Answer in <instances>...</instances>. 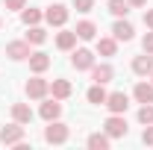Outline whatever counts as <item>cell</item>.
<instances>
[{
    "label": "cell",
    "mask_w": 153,
    "mask_h": 150,
    "mask_svg": "<svg viewBox=\"0 0 153 150\" xmlns=\"http://www.w3.org/2000/svg\"><path fill=\"white\" fill-rule=\"evenodd\" d=\"M47 68H50V56H47L44 50L30 53V71H33V74H44Z\"/></svg>",
    "instance_id": "30bf717a"
},
{
    "label": "cell",
    "mask_w": 153,
    "mask_h": 150,
    "mask_svg": "<svg viewBox=\"0 0 153 150\" xmlns=\"http://www.w3.org/2000/svg\"><path fill=\"white\" fill-rule=\"evenodd\" d=\"M38 115H41L44 121H56L59 115H62V103H59L56 97H53V100H44L41 109H38Z\"/></svg>",
    "instance_id": "8fae6325"
},
{
    "label": "cell",
    "mask_w": 153,
    "mask_h": 150,
    "mask_svg": "<svg viewBox=\"0 0 153 150\" xmlns=\"http://www.w3.org/2000/svg\"><path fill=\"white\" fill-rule=\"evenodd\" d=\"M115 50H118V38H100L97 41V53L100 56H115Z\"/></svg>",
    "instance_id": "44dd1931"
},
{
    "label": "cell",
    "mask_w": 153,
    "mask_h": 150,
    "mask_svg": "<svg viewBox=\"0 0 153 150\" xmlns=\"http://www.w3.org/2000/svg\"><path fill=\"white\" fill-rule=\"evenodd\" d=\"M133 97L138 103H153V82H138L133 88Z\"/></svg>",
    "instance_id": "9a60e30c"
},
{
    "label": "cell",
    "mask_w": 153,
    "mask_h": 150,
    "mask_svg": "<svg viewBox=\"0 0 153 150\" xmlns=\"http://www.w3.org/2000/svg\"><path fill=\"white\" fill-rule=\"evenodd\" d=\"M85 144L91 150H106L109 147V135H106V132H91V135L85 138Z\"/></svg>",
    "instance_id": "d6986e66"
},
{
    "label": "cell",
    "mask_w": 153,
    "mask_h": 150,
    "mask_svg": "<svg viewBox=\"0 0 153 150\" xmlns=\"http://www.w3.org/2000/svg\"><path fill=\"white\" fill-rule=\"evenodd\" d=\"M109 12H112L115 18H127L130 3H127V0H109Z\"/></svg>",
    "instance_id": "603a6c76"
},
{
    "label": "cell",
    "mask_w": 153,
    "mask_h": 150,
    "mask_svg": "<svg viewBox=\"0 0 153 150\" xmlns=\"http://www.w3.org/2000/svg\"><path fill=\"white\" fill-rule=\"evenodd\" d=\"M150 76H153V71H150Z\"/></svg>",
    "instance_id": "1f68e13d"
},
{
    "label": "cell",
    "mask_w": 153,
    "mask_h": 150,
    "mask_svg": "<svg viewBox=\"0 0 153 150\" xmlns=\"http://www.w3.org/2000/svg\"><path fill=\"white\" fill-rule=\"evenodd\" d=\"M47 91H50V82L41 79V76H33V79L27 82V97H33V100H44Z\"/></svg>",
    "instance_id": "5b68a950"
},
{
    "label": "cell",
    "mask_w": 153,
    "mask_h": 150,
    "mask_svg": "<svg viewBox=\"0 0 153 150\" xmlns=\"http://www.w3.org/2000/svg\"><path fill=\"white\" fill-rule=\"evenodd\" d=\"M85 97H88V103H94V106H103V103H106V88H103L100 82H94V85L88 88V94H85Z\"/></svg>",
    "instance_id": "ffe728a7"
},
{
    "label": "cell",
    "mask_w": 153,
    "mask_h": 150,
    "mask_svg": "<svg viewBox=\"0 0 153 150\" xmlns=\"http://www.w3.org/2000/svg\"><path fill=\"white\" fill-rule=\"evenodd\" d=\"M112 76H115L112 65H91V79H94V82L106 85V82H112Z\"/></svg>",
    "instance_id": "7c38bea8"
},
{
    "label": "cell",
    "mask_w": 153,
    "mask_h": 150,
    "mask_svg": "<svg viewBox=\"0 0 153 150\" xmlns=\"http://www.w3.org/2000/svg\"><path fill=\"white\" fill-rule=\"evenodd\" d=\"M30 41L24 38V41H12V44H6V56L15 59V62H21V59H30Z\"/></svg>",
    "instance_id": "ba28073f"
},
{
    "label": "cell",
    "mask_w": 153,
    "mask_h": 150,
    "mask_svg": "<svg viewBox=\"0 0 153 150\" xmlns=\"http://www.w3.org/2000/svg\"><path fill=\"white\" fill-rule=\"evenodd\" d=\"M71 65H74L76 71H91V65H94V53H91L88 47H79V50H74V56H71Z\"/></svg>",
    "instance_id": "277c9868"
},
{
    "label": "cell",
    "mask_w": 153,
    "mask_h": 150,
    "mask_svg": "<svg viewBox=\"0 0 153 150\" xmlns=\"http://www.w3.org/2000/svg\"><path fill=\"white\" fill-rule=\"evenodd\" d=\"M103 106H106L112 115H124L127 106H130V97H127L124 91H112V94H106V103H103Z\"/></svg>",
    "instance_id": "3957f363"
},
{
    "label": "cell",
    "mask_w": 153,
    "mask_h": 150,
    "mask_svg": "<svg viewBox=\"0 0 153 150\" xmlns=\"http://www.w3.org/2000/svg\"><path fill=\"white\" fill-rule=\"evenodd\" d=\"M41 18H44V15H41L38 9H33V6H30V9H27V6L21 9V21H24L27 27H36V24H38V21H41Z\"/></svg>",
    "instance_id": "7402d4cb"
},
{
    "label": "cell",
    "mask_w": 153,
    "mask_h": 150,
    "mask_svg": "<svg viewBox=\"0 0 153 150\" xmlns=\"http://www.w3.org/2000/svg\"><path fill=\"white\" fill-rule=\"evenodd\" d=\"M0 24H3V21H0Z\"/></svg>",
    "instance_id": "d6a6232c"
},
{
    "label": "cell",
    "mask_w": 153,
    "mask_h": 150,
    "mask_svg": "<svg viewBox=\"0 0 153 150\" xmlns=\"http://www.w3.org/2000/svg\"><path fill=\"white\" fill-rule=\"evenodd\" d=\"M71 91H74V85H71L68 79H53V82H50V94H53L56 100H65V97H71Z\"/></svg>",
    "instance_id": "5bb4252c"
},
{
    "label": "cell",
    "mask_w": 153,
    "mask_h": 150,
    "mask_svg": "<svg viewBox=\"0 0 153 150\" xmlns=\"http://www.w3.org/2000/svg\"><path fill=\"white\" fill-rule=\"evenodd\" d=\"M91 6H94V0H74V9H76V12H82V15L91 12Z\"/></svg>",
    "instance_id": "484cf974"
},
{
    "label": "cell",
    "mask_w": 153,
    "mask_h": 150,
    "mask_svg": "<svg viewBox=\"0 0 153 150\" xmlns=\"http://www.w3.org/2000/svg\"><path fill=\"white\" fill-rule=\"evenodd\" d=\"M12 118H15L18 124H30V121H33V109H30L27 103H15V106H12Z\"/></svg>",
    "instance_id": "ac0fdd59"
},
{
    "label": "cell",
    "mask_w": 153,
    "mask_h": 150,
    "mask_svg": "<svg viewBox=\"0 0 153 150\" xmlns=\"http://www.w3.org/2000/svg\"><path fill=\"white\" fill-rule=\"evenodd\" d=\"M141 141L153 147V124H147V127H144V132H141Z\"/></svg>",
    "instance_id": "83f0119b"
},
{
    "label": "cell",
    "mask_w": 153,
    "mask_h": 150,
    "mask_svg": "<svg viewBox=\"0 0 153 150\" xmlns=\"http://www.w3.org/2000/svg\"><path fill=\"white\" fill-rule=\"evenodd\" d=\"M138 124H153V103H141V109H138Z\"/></svg>",
    "instance_id": "d4e9b609"
},
{
    "label": "cell",
    "mask_w": 153,
    "mask_h": 150,
    "mask_svg": "<svg viewBox=\"0 0 153 150\" xmlns=\"http://www.w3.org/2000/svg\"><path fill=\"white\" fill-rule=\"evenodd\" d=\"M0 141L3 144H18V141H24V124H9V127H3L0 130Z\"/></svg>",
    "instance_id": "52a82bcc"
},
{
    "label": "cell",
    "mask_w": 153,
    "mask_h": 150,
    "mask_svg": "<svg viewBox=\"0 0 153 150\" xmlns=\"http://www.w3.org/2000/svg\"><path fill=\"white\" fill-rule=\"evenodd\" d=\"M44 21H47L50 27H65V21H68V9H65L62 3H53V6H47Z\"/></svg>",
    "instance_id": "8992f818"
},
{
    "label": "cell",
    "mask_w": 153,
    "mask_h": 150,
    "mask_svg": "<svg viewBox=\"0 0 153 150\" xmlns=\"http://www.w3.org/2000/svg\"><path fill=\"white\" fill-rule=\"evenodd\" d=\"M6 3V9H12V12H21L24 6H27V0H3Z\"/></svg>",
    "instance_id": "4316f807"
},
{
    "label": "cell",
    "mask_w": 153,
    "mask_h": 150,
    "mask_svg": "<svg viewBox=\"0 0 153 150\" xmlns=\"http://www.w3.org/2000/svg\"><path fill=\"white\" fill-rule=\"evenodd\" d=\"M127 3H130V6H144L147 0H127Z\"/></svg>",
    "instance_id": "4dcf8cb0"
},
{
    "label": "cell",
    "mask_w": 153,
    "mask_h": 150,
    "mask_svg": "<svg viewBox=\"0 0 153 150\" xmlns=\"http://www.w3.org/2000/svg\"><path fill=\"white\" fill-rule=\"evenodd\" d=\"M133 71H135L138 76H147V74L153 71V56H150V53L135 56V59H133Z\"/></svg>",
    "instance_id": "4fadbf2b"
},
{
    "label": "cell",
    "mask_w": 153,
    "mask_h": 150,
    "mask_svg": "<svg viewBox=\"0 0 153 150\" xmlns=\"http://www.w3.org/2000/svg\"><path fill=\"white\" fill-rule=\"evenodd\" d=\"M27 41H30V44H44V41H47V33H44V30H41V27H30V33H27Z\"/></svg>",
    "instance_id": "cb8c5ba5"
},
{
    "label": "cell",
    "mask_w": 153,
    "mask_h": 150,
    "mask_svg": "<svg viewBox=\"0 0 153 150\" xmlns=\"http://www.w3.org/2000/svg\"><path fill=\"white\" fill-rule=\"evenodd\" d=\"M74 33H76V38H82V41H91V38L97 36V27L91 24V21H79Z\"/></svg>",
    "instance_id": "e0dca14e"
},
{
    "label": "cell",
    "mask_w": 153,
    "mask_h": 150,
    "mask_svg": "<svg viewBox=\"0 0 153 150\" xmlns=\"http://www.w3.org/2000/svg\"><path fill=\"white\" fill-rule=\"evenodd\" d=\"M74 44H76V33L74 30H62L56 36V47L59 50H74Z\"/></svg>",
    "instance_id": "2e32d148"
},
{
    "label": "cell",
    "mask_w": 153,
    "mask_h": 150,
    "mask_svg": "<svg viewBox=\"0 0 153 150\" xmlns=\"http://www.w3.org/2000/svg\"><path fill=\"white\" fill-rule=\"evenodd\" d=\"M68 135H71L68 124H62L59 118L56 121H47V130H44V141H47V144H65Z\"/></svg>",
    "instance_id": "6da1fadb"
},
{
    "label": "cell",
    "mask_w": 153,
    "mask_h": 150,
    "mask_svg": "<svg viewBox=\"0 0 153 150\" xmlns=\"http://www.w3.org/2000/svg\"><path fill=\"white\" fill-rule=\"evenodd\" d=\"M141 47H144V53H150V56H153V33H147V36L141 38Z\"/></svg>",
    "instance_id": "f1b7e54d"
},
{
    "label": "cell",
    "mask_w": 153,
    "mask_h": 150,
    "mask_svg": "<svg viewBox=\"0 0 153 150\" xmlns=\"http://www.w3.org/2000/svg\"><path fill=\"white\" fill-rule=\"evenodd\" d=\"M112 36L118 38V41H133L135 30H133V24H130V21L118 18V21H115V27H112Z\"/></svg>",
    "instance_id": "9c48e42d"
},
{
    "label": "cell",
    "mask_w": 153,
    "mask_h": 150,
    "mask_svg": "<svg viewBox=\"0 0 153 150\" xmlns=\"http://www.w3.org/2000/svg\"><path fill=\"white\" fill-rule=\"evenodd\" d=\"M144 24L153 30V9H147V12H144Z\"/></svg>",
    "instance_id": "f546056e"
},
{
    "label": "cell",
    "mask_w": 153,
    "mask_h": 150,
    "mask_svg": "<svg viewBox=\"0 0 153 150\" xmlns=\"http://www.w3.org/2000/svg\"><path fill=\"white\" fill-rule=\"evenodd\" d=\"M103 130H106L109 138H124V135H127V121H124V115H109L106 124H103Z\"/></svg>",
    "instance_id": "7a4b0ae2"
}]
</instances>
